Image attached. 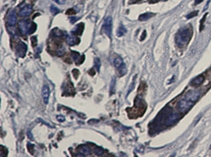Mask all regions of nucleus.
Instances as JSON below:
<instances>
[{"instance_id": "nucleus-1", "label": "nucleus", "mask_w": 211, "mask_h": 157, "mask_svg": "<svg viewBox=\"0 0 211 157\" xmlns=\"http://www.w3.org/2000/svg\"><path fill=\"white\" fill-rule=\"evenodd\" d=\"M192 32L190 29H181L179 30L176 37V41L178 46L183 47L186 45L192 37Z\"/></svg>"}, {"instance_id": "nucleus-2", "label": "nucleus", "mask_w": 211, "mask_h": 157, "mask_svg": "<svg viewBox=\"0 0 211 157\" xmlns=\"http://www.w3.org/2000/svg\"><path fill=\"white\" fill-rule=\"evenodd\" d=\"M113 63H114V66L116 68V70H118L119 74L120 76H124L126 74H127V66H126L124 62H123V59L120 56H117L114 59L113 61Z\"/></svg>"}, {"instance_id": "nucleus-3", "label": "nucleus", "mask_w": 211, "mask_h": 157, "mask_svg": "<svg viewBox=\"0 0 211 157\" xmlns=\"http://www.w3.org/2000/svg\"><path fill=\"white\" fill-rule=\"evenodd\" d=\"M194 103L191 100H188L187 99L184 98L179 100L178 103V108H179V110L182 112H186L189 110L190 108L193 106Z\"/></svg>"}, {"instance_id": "nucleus-4", "label": "nucleus", "mask_w": 211, "mask_h": 157, "mask_svg": "<svg viewBox=\"0 0 211 157\" xmlns=\"http://www.w3.org/2000/svg\"><path fill=\"white\" fill-rule=\"evenodd\" d=\"M102 29L108 37H110L111 34H112V17L108 16V17H106L104 22Z\"/></svg>"}, {"instance_id": "nucleus-5", "label": "nucleus", "mask_w": 211, "mask_h": 157, "mask_svg": "<svg viewBox=\"0 0 211 157\" xmlns=\"http://www.w3.org/2000/svg\"><path fill=\"white\" fill-rule=\"evenodd\" d=\"M33 24H31L29 21L26 20H22L20 21L18 23V26H19V29L23 35H26L30 32V29L32 27V25Z\"/></svg>"}, {"instance_id": "nucleus-6", "label": "nucleus", "mask_w": 211, "mask_h": 157, "mask_svg": "<svg viewBox=\"0 0 211 157\" xmlns=\"http://www.w3.org/2000/svg\"><path fill=\"white\" fill-rule=\"evenodd\" d=\"M41 96L44 104H48L49 101L50 88L48 85H44L41 89Z\"/></svg>"}, {"instance_id": "nucleus-7", "label": "nucleus", "mask_w": 211, "mask_h": 157, "mask_svg": "<svg viewBox=\"0 0 211 157\" xmlns=\"http://www.w3.org/2000/svg\"><path fill=\"white\" fill-rule=\"evenodd\" d=\"M17 22V14L14 10H10L7 14V25L14 26Z\"/></svg>"}, {"instance_id": "nucleus-8", "label": "nucleus", "mask_w": 211, "mask_h": 157, "mask_svg": "<svg viewBox=\"0 0 211 157\" xmlns=\"http://www.w3.org/2000/svg\"><path fill=\"white\" fill-rule=\"evenodd\" d=\"M200 97V93L198 91H188L187 92L186 96L184 98L187 99L188 100L192 101L193 103H194L195 101H197L199 100V98Z\"/></svg>"}, {"instance_id": "nucleus-9", "label": "nucleus", "mask_w": 211, "mask_h": 157, "mask_svg": "<svg viewBox=\"0 0 211 157\" xmlns=\"http://www.w3.org/2000/svg\"><path fill=\"white\" fill-rule=\"evenodd\" d=\"M32 11V7L30 5H26L24 7L22 8V10H20L19 15L21 17H27L29 15L31 14V13Z\"/></svg>"}, {"instance_id": "nucleus-10", "label": "nucleus", "mask_w": 211, "mask_h": 157, "mask_svg": "<svg viewBox=\"0 0 211 157\" xmlns=\"http://www.w3.org/2000/svg\"><path fill=\"white\" fill-rule=\"evenodd\" d=\"M178 118H179V115H178L177 113L173 112V113L171 114V115H170L167 118L166 124H167V125H172V124L175 123L177 120H178Z\"/></svg>"}, {"instance_id": "nucleus-11", "label": "nucleus", "mask_w": 211, "mask_h": 157, "mask_svg": "<svg viewBox=\"0 0 211 157\" xmlns=\"http://www.w3.org/2000/svg\"><path fill=\"white\" fill-rule=\"evenodd\" d=\"M17 51L19 50V52H17L18 55L20 54L21 56H24V54H25V52H26V45H25V44L22 43V42H20L19 44H18V47H17Z\"/></svg>"}, {"instance_id": "nucleus-12", "label": "nucleus", "mask_w": 211, "mask_h": 157, "mask_svg": "<svg viewBox=\"0 0 211 157\" xmlns=\"http://www.w3.org/2000/svg\"><path fill=\"white\" fill-rule=\"evenodd\" d=\"M204 76L203 75H199V76L196 77L195 78H194L192 81V85L194 86L200 85L202 82L204 81Z\"/></svg>"}, {"instance_id": "nucleus-13", "label": "nucleus", "mask_w": 211, "mask_h": 157, "mask_svg": "<svg viewBox=\"0 0 211 157\" xmlns=\"http://www.w3.org/2000/svg\"><path fill=\"white\" fill-rule=\"evenodd\" d=\"M66 43L68 44V45H70V46H73V45H74V44H76L77 38L74 37V35H66Z\"/></svg>"}, {"instance_id": "nucleus-14", "label": "nucleus", "mask_w": 211, "mask_h": 157, "mask_svg": "<svg viewBox=\"0 0 211 157\" xmlns=\"http://www.w3.org/2000/svg\"><path fill=\"white\" fill-rule=\"evenodd\" d=\"M79 152H81V154L83 155L84 156H87V155L91 154L90 148H89L88 146H86V145L81 146V147L79 148Z\"/></svg>"}, {"instance_id": "nucleus-15", "label": "nucleus", "mask_w": 211, "mask_h": 157, "mask_svg": "<svg viewBox=\"0 0 211 157\" xmlns=\"http://www.w3.org/2000/svg\"><path fill=\"white\" fill-rule=\"evenodd\" d=\"M152 16H153V14H150V13H146V14H143L139 17V20L140 21H147L150 18L152 17Z\"/></svg>"}, {"instance_id": "nucleus-16", "label": "nucleus", "mask_w": 211, "mask_h": 157, "mask_svg": "<svg viewBox=\"0 0 211 157\" xmlns=\"http://www.w3.org/2000/svg\"><path fill=\"white\" fill-rule=\"evenodd\" d=\"M126 32H127V29L123 27V25H121L120 27L118 29V30H117V36H118L119 37H123V35L126 33Z\"/></svg>"}, {"instance_id": "nucleus-17", "label": "nucleus", "mask_w": 211, "mask_h": 157, "mask_svg": "<svg viewBox=\"0 0 211 157\" xmlns=\"http://www.w3.org/2000/svg\"><path fill=\"white\" fill-rule=\"evenodd\" d=\"M52 35L55 37H63V32L60 31L58 29H55L53 31H52Z\"/></svg>"}, {"instance_id": "nucleus-18", "label": "nucleus", "mask_w": 211, "mask_h": 157, "mask_svg": "<svg viewBox=\"0 0 211 157\" xmlns=\"http://www.w3.org/2000/svg\"><path fill=\"white\" fill-rule=\"evenodd\" d=\"M94 153L96 156H101L102 155L104 154V150L101 148H96L94 149Z\"/></svg>"}, {"instance_id": "nucleus-19", "label": "nucleus", "mask_w": 211, "mask_h": 157, "mask_svg": "<svg viewBox=\"0 0 211 157\" xmlns=\"http://www.w3.org/2000/svg\"><path fill=\"white\" fill-rule=\"evenodd\" d=\"M8 31H9V32H10V34H12L13 36H14V35L17 34V30H16V29H15L14 26H10V25H8Z\"/></svg>"}, {"instance_id": "nucleus-20", "label": "nucleus", "mask_w": 211, "mask_h": 157, "mask_svg": "<svg viewBox=\"0 0 211 157\" xmlns=\"http://www.w3.org/2000/svg\"><path fill=\"white\" fill-rule=\"evenodd\" d=\"M50 10H51V12L53 14H59V8H57L54 5H52L51 6V8H50Z\"/></svg>"}, {"instance_id": "nucleus-21", "label": "nucleus", "mask_w": 211, "mask_h": 157, "mask_svg": "<svg viewBox=\"0 0 211 157\" xmlns=\"http://www.w3.org/2000/svg\"><path fill=\"white\" fill-rule=\"evenodd\" d=\"M115 78H112V82H111V88H110L111 95L114 93V92H115Z\"/></svg>"}, {"instance_id": "nucleus-22", "label": "nucleus", "mask_w": 211, "mask_h": 157, "mask_svg": "<svg viewBox=\"0 0 211 157\" xmlns=\"http://www.w3.org/2000/svg\"><path fill=\"white\" fill-rule=\"evenodd\" d=\"M95 66H96V69L99 71L100 70V67H101V61H100V59L98 58L95 59Z\"/></svg>"}, {"instance_id": "nucleus-23", "label": "nucleus", "mask_w": 211, "mask_h": 157, "mask_svg": "<svg viewBox=\"0 0 211 157\" xmlns=\"http://www.w3.org/2000/svg\"><path fill=\"white\" fill-rule=\"evenodd\" d=\"M72 56H73V59H74V61H78L80 58V54L78 53V52H72Z\"/></svg>"}, {"instance_id": "nucleus-24", "label": "nucleus", "mask_w": 211, "mask_h": 157, "mask_svg": "<svg viewBox=\"0 0 211 157\" xmlns=\"http://www.w3.org/2000/svg\"><path fill=\"white\" fill-rule=\"evenodd\" d=\"M64 52H65V48H64V47H61V48H59V49L57 51V53H58L59 56L63 55V54H64Z\"/></svg>"}, {"instance_id": "nucleus-25", "label": "nucleus", "mask_w": 211, "mask_h": 157, "mask_svg": "<svg viewBox=\"0 0 211 157\" xmlns=\"http://www.w3.org/2000/svg\"><path fill=\"white\" fill-rule=\"evenodd\" d=\"M54 2L56 3L57 4H59V5H63L66 3V0H54Z\"/></svg>"}, {"instance_id": "nucleus-26", "label": "nucleus", "mask_w": 211, "mask_h": 157, "mask_svg": "<svg viewBox=\"0 0 211 157\" xmlns=\"http://www.w3.org/2000/svg\"><path fill=\"white\" fill-rule=\"evenodd\" d=\"M196 14H198V11H195V12L192 13L191 14H189L187 16V18H191V17H193V16H195Z\"/></svg>"}, {"instance_id": "nucleus-27", "label": "nucleus", "mask_w": 211, "mask_h": 157, "mask_svg": "<svg viewBox=\"0 0 211 157\" xmlns=\"http://www.w3.org/2000/svg\"><path fill=\"white\" fill-rule=\"evenodd\" d=\"M57 119H58L59 122H64V121H65V118H64V117H63V116H58V117H57Z\"/></svg>"}, {"instance_id": "nucleus-28", "label": "nucleus", "mask_w": 211, "mask_h": 157, "mask_svg": "<svg viewBox=\"0 0 211 157\" xmlns=\"http://www.w3.org/2000/svg\"><path fill=\"white\" fill-rule=\"evenodd\" d=\"M77 19H78L77 17H70V21H71V23H74V22H76Z\"/></svg>"}, {"instance_id": "nucleus-29", "label": "nucleus", "mask_w": 211, "mask_h": 157, "mask_svg": "<svg viewBox=\"0 0 211 157\" xmlns=\"http://www.w3.org/2000/svg\"><path fill=\"white\" fill-rule=\"evenodd\" d=\"M202 0H195V4H199V3H201Z\"/></svg>"}, {"instance_id": "nucleus-30", "label": "nucleus", "mask_w": 211, "mask_h": 157, "mask_svg": "<svg viewBox=\"0 0 211 157\" xmlns=\"http://www.w3.org/2000/svg\"><path fill=\"white\" fill-rule=\"evenodd\" d=\"M210 148H211V146H210Z\"/></svg>"}]
</instances>
